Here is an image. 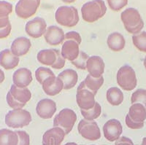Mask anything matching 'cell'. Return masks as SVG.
<instances>
[{
    "instance_id": "cell-1",
    "label": "cell",
    "mask_w": 146,
    "mask_h": 145,
    "mask_svg": "<svg viewBox=\"0 0 146 145\" xmlns=\"http://www.w3.org/2000/svg\"><path fill=\"white\" fill-rule=\"evenodd\" d=\"M121 19L124 28L133 35L140 33L144 28V21L137 9L129 7L121 13Z\"/></svg>"
},
{
    "instance_id": "cell-2",
    "label": "cell",
    "mask_w": 146,
    "mask_h": 145,
    "mask_svg": "<svg viewBox=\"0 0 146 145\" xmlns=\"http://www.w3.org/2000/svg\"><path fill=\"white\" fill-rule=\"evenodd\" d=\"M107 12L103 0H92L85 3L81 7L82 18L88 23H94L102 18Z\"/></svg>"
},
{
    "instance_id": "cell-3",
    "label": "cell",
    "mask_w": 146,
    "mask_h": 145,
    "mask_svg": "<svg viewBox=\"0 0 146 145\" xmlns=\"http://www.w3.org/2000/svg\"><path fill=\"white\" fill-rule=\"evenodd\" d=\"M32 121L29 111L23 109H13L5 115V123L12 128H21L29 125Z\"/></svg>"
},
{
    "instance_id": "cell-4",
    "label": "cell",
    "mask_w": 146,
    "mask_h": 145,
    "mask_svg": "<svg viewBox=\"0 0 146 145\" xmlns=\"http://www.w3.org/2000/svg\"><path fill=\"white\" fill-rule=\"evenodd\" d=\"M57 23L65 27L75 26L80 21L78 10L72 6H61L55 13Z\"/></svg>"
},
{
    "instance_id": "cell-5",
    "label": "cell",
    "mask_w": 146,
    "mask_h": 145,
    "mask_svg": "<svg viewBox=\"0 0 146 145\" xmlns=\"http://www.w3.org/2000/svg\"><path fill=\"white\" fill-rule=\"evenodd\" d=\"M116 80L118 86L126 91H132L137 85L136 72L129 65H124L118 69Z\"/></svg>"
},
{
    "instance_id": "cell-6",
    "label": "cell",
    "mask_w": 146,
    "mask_h": 145,
    "mask_svg": "<svg viewBox=\"0 0 146 145\" xmlns=\"http://www.w3.org/2000/svg\"><path fill=\"white\" fill-rule=\"evenodd\" d=\"M77 121V115L72 109H62L53 120V127H59L64 130L66 135L70 134Z\"/></svg>"
},
{
    "instance_id": "cell-7",
    "label": "cell",
    "mask_w": 146,
    "mask_h": 145,
    "mask_svg": "<svg viewBox=\"0 0 146 145\" xmlns=\"http://www.w3.org/2000/svg\"><path fill=\"white\" fill-rule=\"evenodd\" d=\"M95 95L86 87L84 81L81 82L77 89L76 102L80 109L88 110L92 109L96 104Z\"/></svg>"
},
{
    "instance_id": "cell-8",
    "label": "cell",
    "mask_w": 146,
    "mask_h": 145,
    "mask_svg": "<svg viewBox=\"0 0 146 145\" xmlns=\"http://www.w3.org/2000/svg\"><path fill=\"white\" fill-rule=\"evenodd\" d=\"M78 130L80 135L89 141H96L101 137V131L97 122L83 119L79 122Z\"/></svg>"
},
{
    "instance_id": "cell-9",
    "label": "cell",
    "mask_w": 146,
    "mask_h": 145,
    "mask_svg": "<svg viewBox=\"0 0 146 145\" xmlns=\"http://www.w3.org/2000/svg\"><path fill=\"white\" fill-rule=\"evenodd\" d=\"M40 5V0H19L15 5V13L19 18L27 19L36 13Z\"/></svg>"
},
{
    "instance_id": "cell-10",
    "label": "cell",
    "mask_w": 146,
    "mask_h": 145,
    "mask_svg": "<svg viewBox=\"0 0 146 145\" xmlns=\"http://www.w3.org/2000/svg\"><path fill=\"white\" fill-rule=\"evenodd\" d=\"M47 30V23L42 18L36 17L27 23L25 31L27 34L32 38H40L44 36Z\"/></svg>"
},
{
    "instance_id": "cell-11",
    "label": "cell",
    "mask_w": 146,
    "mask_h": 145,
    "mask_svg": "<svg viewBox=\"0 0 146 145\" xmlns=\"http://www.w3.org/2000/svg\"><path fill=\"white\" fill-rule=\"evenodd\" d=\"M123 127L121 122L116 119H110L103 126V134L109 142H115L121 137Z\"/></svg>"
},
{
    "instance_id": "cell-12",
    "label": "cell",
    "mask_w": 146,
    "mask_h": 145,
    "mask_svg": "<svg viewBox=\"0 0 146 145\" xmlns=\"http://www.w3.org/2000/svg\"><path fill=\"white\" fill-rule=\"evenodd\" d=\"M57 109L56 103L50 99H43L40 100L36 107L37 115L42 119H50L54 115Z\"/></svg>"
},
{
    "instance_id": "cell-13",
    "label": "cell",
    "mask_w": 146,
    "mask_h": 145,
    "mask_svg": "<svg viewBox=\"0 0 146 145\" xmlns=\"http://www.w3.org/2000/svg\"><path fill=\"white\" fill-rule=\"evenodd\" d=\"M66 136L64 130L59 127H53L46 130L42 136V145H61Z\"/></svg>"
},
{
    "instance_id": "cell-14",
    "label": "cell",
    "mask_w": 146,
    "mask_h": 145,
    "mask_svg": "<svg viewBox=\"0 0 146 145\" xmlns=\"http://www.w3.org/2000/svg\"><path fill=\"white\" fill-rule=\"evenodd\" d=\"M105 62L100 56H91L87 61L86 70L88 74L93 77L100 78L102 77V74L105 72Z\"/></svg>"
},
{
    "instance_id": "cell-15",
    "label": "cell",
    "mask_w": 146,
    "mask_h": 145,
    "mask_svg": "<svg viewBox=\"0 0 146 145\" xmlns=\"http://www.w3.org/2000/svg\"><path fill=\"white\" fill-rule=\"evenodd\" d=\"M44 38L48 45L57 46L65 40V34L63 29L57 26H50L47 28Z\"/></svg>"
},
{
    "instance_id": "cell-16",
    "label": "cell",
    "mask_w": 146,
    "mask_h": 145,
    "mask_svg": "<svg viewBox=\"0 0 146 145\" xmlns=\"http://www.w3.org/2000/svg\"><path fill=\"white\" fill-rule=\"evenodd\" d=\"M42 87L47 95L54 96L62 92L64 89V83L58 77L50 76L44 80Z\"/></svg>"
},
{
    "instance_id": "cell-17",
    "label": "cell",
    "mask_w": 146,
    "mask_h": 145,
    "mask_svg": "<svg viewBox=\"0 0 146 145\" xmlns=\"http://www.w3.org/2000/svg\"><path fill=\"white\" fill-rule=\"evenodd\" d=\"M33 80L32 72L27 68L17 69L13 75V82L18 87H27Z\"/></svg>"
},
{
    "instance_id": "cell-18",
    "label": "cell",
    "mask_w": 146,
    "mask_h": 145,
    "mask_svg": "<svg viewBox=\"0 0 146 145\" xmlns=\"http://www.w3.org/2000/svg\"><path fill=\"white\" fill-rule=\"evenodd\" d=\"M80 45L74 40H65L62 47V56L70 62L75 61L80 54Z\"/></svg>"
},
{
    "instance_id": "cell-19",
    "label": "cell",
    "mask_w": 146,
    "mask_h": 145,
    "mask_svg": "<svg viewBox=\"0 0 146 145\" xmlns=\"http://www.w3.org/2000/svg\"><path fill=\"white\" fill-rule=\"evenodd\" d=\"M32 47L29 39L25 36H19L12 42L10 50L15 56L20 57L28 53Z\"/></svg>"
},
{
    "instance_id": "cell-20",
    "label": "cell",
    "mask_w": 146,
    "mask_h": 145,
    "mask_svg": "<svg viewBox=\"0 0 146 145\" xmlns=\"http://www.w3.org/2000/svg\"><path fill=\"white\" fill-rule=\"evenodd\" d=\"M19 57L15 56L9 49H5L0 53V66L6 70L13 69L19 64Z\"/></svg>"
},
{
    "instance_id": "cell-21",
    "label": "cell",
    "mask_w": 146,
    "mask_h": 145,
    "mask_svg": "<svg viewBox=\"0 0 146 145\" xmlns=\"http://www.w3.org/2000/svg\"><path fill=\"white\" fill-rule=\"evenodd\" d=\"M58 77L63 82L64 89L70 90L76 85L78 81V74L72 69H65L58 75Z\"/></svg>"
},
{
    "instance_id": "cell-22",
    "label": "cell",
    "mask_w": 146,
    "mask_h": 145,
    "mask_svg": "<svg viewBox=\"0 0 146 145\" xmlns=\"http://www.w3.org/2000/svg\"><path fill=\"white\" fill-rule=\"evenodd\" d=\"M107 44L112 51L119 52L125 48L126 40L124 36L119 32H113L108 36Z\"/></svg>"
},
{
    "instance_id": "cell-23",
    "label": "cell",
    "mask_w": 146,
    "mask_h": 145,
    "mask_svg": "<svg viewBox=\"0 0 146 145\" xmlns=\"http://www.w3.org/2000/svg\"><path fill=\"white\" fill-rule=\"evenodd\" d=\"M128 115L133 121L137 122H144L146 120V108L139 103L131 104Z\"/></svg>"
},
{
    "instance_id": "cell-24",
    "label": "cell",
    "mask_w": 146,
    "mask_h": 145,
    "mask_svg": "<svg viewBox=\"0 0 146 145\" xmlns=\"http://www.w3.org/2000/svg\"><path fill=\"white\" fill-rule=\"evenodd\" d=\"M10 92L17 101L23 104H27L32 98V93L27 87L21 88L17 87L14 84L12 85Z\"/></svg>"
},
{
    "instance_id": "cell-25",
    "label": "cell",
    "mask_w": 146,
    "mask_h": 145,
    "mask_svg": "<svg viewBox=\"0 0 146 145\" xmlns=\"http://www.w3.org/2000/svg\"><path fill=\"white\" fill-rule=\"evenodd\" d=\"M106 99L108 103L112 106H118L123 101L124 96L118 87H112L107 91Z\"/></svg>"
},
{
    "instance_id": "cell-26",
    "label": "cell",
    "mask_w": 146,
    "mask_h": 145,
    "mask_svg": "<svg viewBox=\"0 0 146 145\" xmlns=\"http://www.w3.org/2000/svg\"><path fill=\"white\" fill-rule=\"evenodd\" d=\"M18 136L17 133L9 129L0 130V145H18Z\"/></svg>"
},
{
    "instance_id": "cell-27",
    "label": "cell",
    "mask_w": 146,
    "mask_h": 145,
    "mask_svg": "<svg viewBox=\"0 0 146 145\" xmlns=\"http://www.w3.org/2000/svg\"><path fill=\"white\" fill-rule=\"evenodd\" d=\"M36 58L42 64L51 66L56 60V53L54 49L42 50L36 55Z\"/></svg>"
},
{
    "instance_id": "cell-28",
    "label": "cell",
    "mask_w": 146,
    "mask_h": 145,
    "mask_svg": "<svg viewBox=\"0 0 146 145\" xmlns=\"http://www.w3.org/2000/svg\"><path fill=\"white\" fill-rule=\"evenodd\" d=\"M84 83L86 87L96 95L100 88H101L104 84V77H101L100 78H94L91 77L90 74H88L84 79Z\"/></svg>"
},
{
    "instance_id": "cell-29",
    "label": "cell",
    "mask_w": 146,
    "mask_h": 145,
    "mask_svg": "<svg viewBox=\"0 0 146 145\" xmlns=\"http://www.w3.org/2000/svg\"><path fill=\"white\" fill-rule=\"evenodd\" d=\"M80 113L83 118L86 121H93L98 118L102 114V107L98 102H96L94 107L88 110L80 109Z\"/></svg>"
},
{
    "instance_id": "cell-30",
    "label": "cell",
    "mask_w": 146,
    "mask_h": 145,
    "mask_svg": "<svg viewBox=\"0 0 146 145\" xmlns=\"http://www.w3.org/2000/svg\"><path fill=\"white\" fill-rule=\"evenodd\" d=\"M132 42L135 48L143 53H146V31H141L133 35Z\"/></svg>"
},
{
    "instance_id": "cell-31",
    "label": "cell",
    "mask_w": 146,
    "mask_h": 145,
    "mask_svg": "<svg viewBox=\"0 0 146 145\" xmlns=\"http://www.w3.org/2000/svg\"><path fill=\"white\" fill-rule=\"evenodd\" d=\"M50 76H55L54 73L53 72L51 69L46 67H39L35 71V77L40 84H42L45 79Z\"/></svg>"
},
{
    "instance_id": "cell-32",
    "label": "cell",
    "mask_w": 146,
    "mask_h": 145,
    "mask_svg": "<svg viewBox=\"0 0 146 145\" xmlns=\"http://www.w3.org/2000/svg\"><path fill=\"white\" fill-rule=\"evenodd\" d=\"M131 104L139 103L146 108V90L139 88L133 93L131 97Z\"/></svg>"
},
{
    "instance_id": "cell-33",
    "label": "cell",
    "mask_w": 146,
    "mask_h": 145,
    "mask_svg": "<svg viewBox=\"0 0 146 145\" xmlns=\"http://www.w3.org/2000/svg\"><path fill=\"white\" fill-rule=\"evenodd\" d=\"M89 58V56L87 53L83 51H80V54L78 58L75 61H72V64L77 68V69H81V70H86L87 61Z\"/></svg>"
},
{
    "instance_id": "cell-34",
    "label": "cell",
    "mask_w": 146,
    "mask_h": 145,
    "mask_svg": "<svg viewBox=\"0 0 146 145\" xmlns=\"http://www.w3.org/2000/svg\"><path fill=\"white\" fill-rule=\"evenodd\" d=\"M110 8L113 11H120L126 6L128 0H107Z\"/></svg>"
},
{
    "instance_id": "cell-35",
    "label": "cell",
    "mask_w": 146,
    "mask_h": 145,
    "mask_svg": "<svg viewBox=\"0 0 146 145\" xmlns=\"http://www.w3.org/2000/svg\"><path fill=\"white\" fill-rule=\"evenodd\" d=\"M13 12V5L6 1H0V18L9 17Z\"/></svg>"
},
{
    "instance_id": "cell-36",
    "label": "cell",
    "mask_w": 146,
    "mask_h": 145,
    "mask_svg": "<svg viewBox=\"0 0 146 145\" xmlns=\"http://www.w3.org/2000/svg\"><path fill=\"white\" fill-rule=\"evenodd\" d=\"M6 99H7V103L9 105V107H10V108H12L13 109H22V108L26 105L25 104L21 103L20 101H17L13 96H12L10 91L7 93V96H6Z\"/></svg>"
},
{
    "instance_id": "cell-37",
    "label": "cell",
    "mask_w": 146,
    "mask_h": 145,
    "mask_svg": "<svg viewBox=\"0 0 146 145\" xmlns=\"http://www.w3.org/2000/svg\"><path fill=\"white\" fill-rule=\"evenodd\" d=\"M55 52L56 53V60L55 61V63L51 66L53 69H61L62 68L64 67L65 62H66V59L62 56L61 52L57 49H54Z\"/></svg>"
},
{
    "instance_id": "cell-38",
    "label": "cell",
    "mask_w": 146,
    "mask_h": 145,
    "mask_svg": "<svg viewBox=\"0 0 146 145\" xmlns=\"http://www.w3.org/2000/svg\"><path fill=\"white\" fill-rule=\"evenodd\" d=\"M15 132L19 138L18 145H30V137L27 132L24 130H16Z\"/></svg>"
},
{
    "instance_id": "cell-39",
    "label": "cell",
    "mask_w": 146,
    "mask_h": 145,
    "mask_svg": "<svg viewBox=\"0 0 146 145\" xmlns=\"http://www.w3.org/2000/svg\"><path fill=\"white\" fill-rule=\"evenodd\" d=\"M125 122H126V125H127V127L131 129H140L144 127V122H135L128 114L126 115V118H125Z\"/></svg>"
},
{
    "instance_id": "cell-40",
    "label": "cell",
    "mask_w": 146,
    "mask_h": 145,
    "mask_svg": "<svg viewBox=\"0 0 146 145\" xmlns=\"http://www.w3.org/2000/svg\"><path fill=\"white\" fill-rule=\"evenodd\" d=\"M65 40H74V41L77 42L79 45H80L82 42V38L80 34L78 32L72 31L65 34Z\"/></svg>"
},
{
    "instance_id": "cell-41",
    "label": "cell",
    "mask_w": 146,
    "mask_h": 145,
    "mask_svg": "<svg viewBox=\"0 0 146 145\" xmlns=\"http://www.w3.org/2000/svg\"><path fill=\"white\" fill-rule=\"evenodd\" d=\"M115 145H134V143L129 138L126 136H121L115 141Z\"/></svg>"
},
{
    "instance_id": "cell-42",
    "label": "cell",
    "mask_w": 146,
    "mask_h": 145,
    "mask_svg": "<svg viewBox=\"0 0 146 145\" xmlns=\"http://www.w3.org/2000/svg\"><path fill=\"white\" fill-rule=\"evenodd\" d=\"M11 24H10L7 27H5V28H0V39L7 38V36L10 35V32H11Z\"/></svg>"
},
{
    "instance_id": "cell-43",
    "label": "cell",
    "mask_w": 146,
    "mask_h": 145,
    "mask_svg": "<svg viewBox=\"0 0 146 145\" xmlns=\"http://www.w3.org/2000/svg\"><path fill=\"white\" fill-rule=\"evenodd\" d=\"M10 24L9 17H4V18H0V28H3L7 27V26Z\"/></svg>"
},
{
    "instance_id": "cell-44",
    "label": "cell",
    "mask_w": 146,
    "mask_h": 145,
    "mask_svg": "<svg viewBox=\"0 0 146 145\" xmlns=\"http://www.w3.org/2000/svg\"><path fill=\"white\" fill-rule=\"evenodd\" d=\"M5 79V73H4V72L2 71V69H0V84L3 83Z\"/></svg>"
},
{
    "instance_id": "cell-45",
    "label": "cell",
    "mask_w": 146,
    "mask_h": 145,
    "mask_svg": "<svg viewBox=\"0 0 146 145\" xmlns=\"http://www.w3.org/2000/svg\"><path fill=\"white\" fill-rule=\"evenodd\" d=\"M62 1L63 2H64V3L70 4V3H73V2H75L76 0H62Z\"/></svg>"
},
{
    "instance_id": "cell-46",
    "label": "cell",
    "mask_w": 146,
    "mask_h": 145,
    "mask_svg": "<svg viewBox=\"0 0 146 145\" xmlns=\"http://www.w3.org/2000/svg\"><path fill=\"white\" fill-rule=\"evenodd\" d=\"M142 145H146V136L143 138V141H142Z\"/></svg>"
},
{
    "instance_id": "cell-47",
    "label": "cell",
    "mask_w": 146,
    "mask_h": 145,
    "mask_svg": "<svg viewBox=\"0 0 146 145\" xmlns=\"http://www.w3.org/2000/svg\"><path fill=\"white\" fill-rule=\"evenodd\" d=\"M64 145H78V144L75 143V142H68V143H66V144Z\"/></svg>"
},
{
    "instance_id": "cell-48",
    "label": "cell",
    "mask_w": 146,
    "mask_h": 145,
    "mask_svg": "<svg viewBox=\"0 0 146 145\" xmlns=\"http://www.w3.org/2000/svg\"><path fill=\"white\" fill-rule=\"evenodd\" d=\"M143 65H144L145 68V69H146V56H145V57L144 61H143Z\"/></svg>"
},
{
    "instance_id": "cell-49",
    "label": "cell",
    "mask_w": 146,
    "mask_h": 145,
    "mask_svg": "<svg viewBox=\"0 0 146 145\" xmlns=\"http://www.w3.org/2000/svg\"><path fill=\"white\" fill-rule=\"evenodd\" d=\"M92 145H94V144H92Z\"/></svg>"
}]
</instances>
